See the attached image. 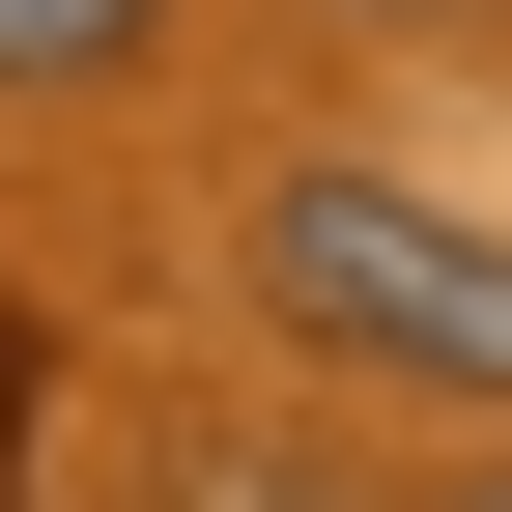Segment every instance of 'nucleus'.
Wrapping results in <instances>:
<instances>
[{
    "label": "nucleus",
    "instance_id": "3",
    "mask_svg": "<svg viewBox=\"0 0 512 512\" xmlns=\"http://www.w3.org/2000/svg\"><path fill=\"white\" fill-rule=\"evenodd\" d=\"M0 484H29V313H0Z\"/></svg>",
    "mask_w": 512,
    "mask_h": 512
},
{
    "label": "nucleus",
    "instance_id": "2",
    "mask_svg": "<svg viewBox=\"0 0 512 512\" xmlns=\"http://www.w3.org/2000/svg\"><path fill=\"white\" fill-rule=\"evenodd\" d=\"M143 29H171V0H0V86H114Z\"/></svg>",
    "mask_w": 512,
    "mask_h": 512
},
{
    "label": "nucleus",
    "instance_id": "4",
    "mask_svg": "<svg viewBox=\"0 0 512 512\" xmlns=\"http://www.w3.org/2000/svg\"><path fill=\"white\" fill-rule=\"evenodd\" d=\"M484 512H512V456H484Z\"/></svg>",
    "mask_w": 512,
    "mask_h": 512
},
{
    "label": "nucleus",
    "instance_id": "1",
    "mask_svg": "<svg viewBox=\"0 0 512 512\" xmlns=\"http://www.w3.org/2000/svg\"><path fill=\"white\" fill-rule=\"evenodd\" d=\"M256 313L313 370H370V399H484L512 427V228L399 200V171H285L256 200Z\"/></svg>",
    "mask_w": 512,
    "mask_h": 512
}]
</instances>
